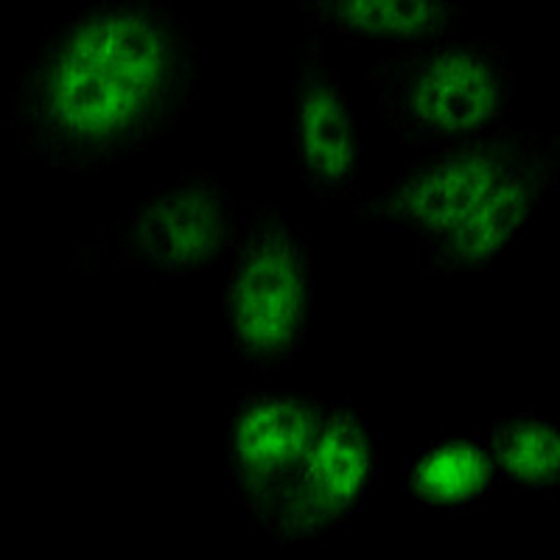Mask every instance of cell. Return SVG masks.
<instances>
[{
  "instance_id": "1",
  "label": "cell",
  "mask_w": 560,
  "mask_h": 560,
  "mask_svg": "<svg viewBox=\"0 0 560 560\" xmlns=\"http://www.w3.org/2000/svg\"><path fill=\"white\" fill-rule=\"evenodd\" d=\"M199 77L202 48L172 3H84L20 68L7 127L26 163L98 174L174 135Z\"/></svg>"
},
{
  "instance_id": "2",
  "label": "cell",
  "mask_w": 560,
  "mask_h": 560,
  "mask_svg": "<svg viewBox=\"0 0 560 560\" xmlns=\"http://www.w3.org/2000/svg\"><path fill=\"white\" fill-rule=\"evenodd\" d=\"M558 174V138L508 124L415 154L398 177L350 199V217L404 233L427 280H479L527 236Z\"/></svg>"
},
{
  "instance_id": "3",
  "label": "cell",
  "mask_w": 560,
  "mask_h": 560,
  "mask_svg": "<svg viewBox=\"0 0 560 560\" xmlns=\"http://www.w3.org/2000/svg\"><path fill=\"white\" fill-rule=\"evenodd\" d=\"M384 127L407 152L446 149L508 127L516 70L502 45L446 34L393 48L370 68Z\"/></svg>"
},
{
  "instance_id": "4",
  "label": "cell",
  "mask_w": 560,
  "mask_h": 560,
  "mask_svg": "<svg viewBox=\"0 0 560 560\" xmlns=\"http://www.w3.org/2000/svg\"><path fill=\"white\" fill-rule=\"evenodd\" d=\"M224 317L233 353L255 376H275L306 350L312 249L287 205L264 202L238 222L228 253Z\"/></svg>"
},
{
  "instance_id": "5",
  "label": "cell",
  "mask_w": 560,
  "mask_h": 560,
  "mask_svg": "<svg viewBox=\"0 0 560 560\" xmlns=\"http://www.w3.org/2000/svg\"><path fill=\"white\" fill-rule=\"evenodd\" d=\"M236 202L208 168L183 172L138 208L73 244L70 269L82 275L129 269L154 280H197L228 258L236 238Z\"/></svg>"
},
{
  "instance_id": "6",
  "label": "cell",
  "mask_w": 560,
  "mask_h": 560,
  "mask_svg": "<svg viewBox=\"0 0 560 560\" xmlns=\"http://www.w3.org/2000/svg\"><path fill=\"white\" fill-rule=\"evenodd\" d=\"M334 404L298 389H242L230 409V490L258 529L278 538L289 502Z\"/></svg>"
},
{
  "instance_id": "7",
  "label": "cell",
  "mask_w": 560,
  "mask_h": 560,
  "mask_svg": "<svg viewBox=\"0 0 560 560\" xmlns=\"http://www.w3.org/2000/svg\"><path fill=\"white\" fill-rule=\"evenodd\" d=\"M378 474L382 459L376 432L353 404H334L275 541L289 549L348 529L368 504Z\"/></svg>"
},
{
  "instance_id": "8",
  "label": "cell",
  "mask_w": 560,
  "mask_h": 560,
  "mask_svg": "<svg viewBox=\"0 0 560 560\" xmlns=\"http://www.w3.org/2000/svg\"><path fill=\"white\" fill-rule=\"evenodd\" d=\"M294 158L308 194L323 202L359 197V147L353 107L342 77L328 62L319 34H308L294 51Z\"/></svg>"
},
{
  "instance_id": "9",
  "label": "cell",
  "mask_w": 560,
  "mask_h": 560,
  "mask_svg": "<svg viewBox=\"0 0 560 560\" xmlns=\"http://www.w3.org/2000/svg\"><path fill=\"white\" fill-rule=\"evenodd\" d=\"M504 482L488 438L432 440L404 468V490L420 510H468L488 502Z\"/></svg>"
},
{
  "instance_id": "10",
  "label": "cell",
  "mask_w": 560,
  "mask_h": 560,
  "mask_svg": "<svg viewBox=\"0 0 560 560\" xmlns=\"http://www.w3.org/2000/svg\"><path fill=\"white\" fill-rule=\"evenodd\" d=\"M465 9H468L465 3H446V0L298 3L300 18L325 28V32L350 39V43H387L393 48L454 34L457 23L465 18Z\"/></svg>"
},
{
  "instance_id": "11",
  "label": "cell",
  "mask_w": 560,
  "mask_h": 560,
  "mask_svg": "<svg viewBox=\"0 0 560 560\" xmlns=\"http://www.w3.org/2000/svg\"><path fill=\"white\" fill-rule=\"evenodd\" d=\"M499 471L510 482L552 497L560 482L558 427L538 409L508 415L488 438Z\"/></svg>"
}]
</instances>
